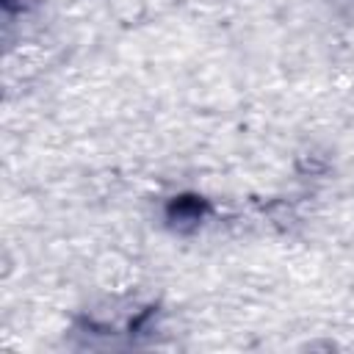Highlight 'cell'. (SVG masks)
<instances>
[{
  "mask_svg": "<svg viewBox=\"0 0 354 354\" xmlns=\"http://www.w3.org/2000/svg\"><path fill=\"white\" fill-rule=\"evenodd\" d=\"M202 213H205V202L199 196H180L169 205V216L174 221H199Z\"/></svg>",
  "mask_w": 354,
  "mask_h": 354,
  "instance_id": "cell-1",
  "label": "cell"
}]
</instances>
